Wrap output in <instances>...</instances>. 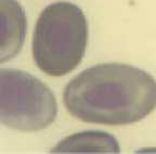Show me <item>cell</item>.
I'll return each mask as SVG.
<instances>
[{
  "label": "cell",
  "mask_w": 156,
  "mask_h": 154,
  "mask_svg": "<svg viewBox=\"0 0 156 154\" xmlns=\"http://www.w3.org/2000/svg\"><path fill=\"white\" fill-rule=\"evenodd\" d=\"M118 141L112 134L104 131H83L68 136L60 141L51 152L55 153H77V152H99L118 153Z\"/></svg>",
  "instance_id": "cell-5"
},
{
  "label": "cell",
  "mask_w": 156,
  "mask_h": 154,
  "mask_svg": "<svg viewBox=\"0 0 156 154\" xmlns=\"http://www.w3.org/2000/svg\"><path fill=\"white\" fill-rule=\"evenodd\" d=\"M0 85V120L5 126L33 132L49 127L55 120V97L35 76L20 70L2 69Z\"/></svg>",
  "instance_id": "cell-3"
},
{
  "label": "cell",
  "mask_w": 156,
  "mask_h": 154,
  "mask_svg": "<svg viewBox=\"0 0 156 154\" xmlns=\"http://www.w3.org/2000/svg\"><path fill=\"white\" fill-rule=\"evenodd\" d=\"M88 22L80 8L67 1L49 5L35 26L33 58L48 76L60 77L79 65L88 44Z\"/></svg>",
  "instance_id": "cell-2"
},
{
  "label": "cell",
  "mask_w": 156,
  "mask_h": 154,
  "mask_svg": "<svg viewBox=\"0 0 156 154\" xmlns=\"http://www.w3.org/2000/svg\"><path fill=\"white\" fill-rule=\"evenodd\" d=\"M63 102L67 112L83 122L130 125L155 110L156 81L128 64H98L83 70L66 85Z\"/></svg>",
  "instance_id": "cell-1"
},
{
  "label": "cell",
  "mask_w": 156,
  "mask_h": 154,
  "mask_svg": "<svg viewBox=\"0 0 156 154\" xmlns=\"http://www.w3.org/2000/svg\"><path fill=\"white\" fill-rule=\"evenodd\" d=\"M2 10V45L1 62L12 59L24 42L26 16L23 8L15 0H1Z\"/></svg>",
  "instance_id": "cell-4"
}]
</instances>
